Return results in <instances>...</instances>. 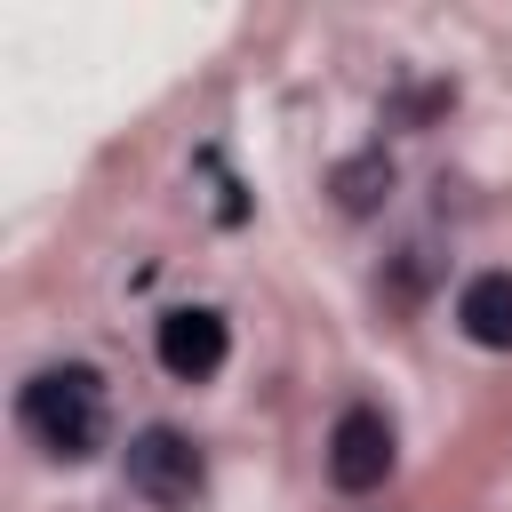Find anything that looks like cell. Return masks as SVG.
Instances as JSON below:
<instances>
[{
    "label": "cell",
    "mask_w": 512,
    "mask_h": 512,
    "mask_svg": "<svg viewBox=\"0 0 512 512\" xmlns=\"http://www.w3.org/2000/svg\"><path fill=\"white\" fill-rule=\"evenodd\" d=\"M376 176H392V168H376V160L344 168V208H368V200H376Z\"/></svg>",
    "instance_id": "8992f818"
},
{
    "label": "cell",
    "mask_w": 512,
    "mask_h": 512,
    "mask_svg": "<svg viewBox=\"0 0 512 512\" xmlns=\"http://www.w3.org/2000/svg\"><path fill=\"white\" fill-rule=\"evenodd\" d=\"M128 488L136 496H152V504H192L200 496V448L176 432V424H144L136 440H128Z\"/></svg>",
    "instance_id": "7a4b0ae2"
},
{
    "label": "cell",
    "mask_w": 512,
    "mask_h": 512,
    "mask_svg": "<svg viewBox=\"0 0 512 512\" xmlns=\"http://www.w3.org/2000/svg\"><path fill=\"white\" fill-rule=\"evenodd\" d=\"M384 472H392V424L376 408H344L328 432V480L344 496H368V488H384Z\"/></svg>",
    "instance_id": "277c9868"
},
{
    "label": "cell",
    "mask_w": 512,
    "mask_h": 512,
    "mask_svg": "<svg viewBox=\"0 0 512 512\" xmlns=\"http://www.w3.org/2000/svg\"><path fill=\"white\" fill-rule=\"evenodd\" d=\"M16 424H24L48 456L80 464V456L104 440V384H96V368H40V376L16 392Z\"/></svg>",
    "instance_id": "6da1fadb"
},
{
    "label": "cell",
    "mask_w": 512,
    "mask_h": 512,
    "mask_svg": "<svg viewBox=\"0 0 512 512\" xmlns=\"http://www.w3.org/2000/svg\"><path fill=\"white\" fill-rule=\"evenodd\" d=\"M224 320L208 312V304H176V312H160V328H152V352H160V368L176 376V384H208L216 368H224Z\"/></svg>",
    "instance_id": "3957f363"
},
{
    "label": "cell",
    "mask_w": 512,
    "mask_h": 512,
    "mask_svg": "<svg viewBox=\"0 0 512 512\" xmlns=\"http://www.w3.org/2000/svg\"><path fill=\"white\" fill-rule=\"evenodd\" d=\"M456 320H464L472 344L504 352V344H512V272H472L464 296H456Z\"/></svg>",
    "instance_id": "5b68a950"
}]
</instances>
